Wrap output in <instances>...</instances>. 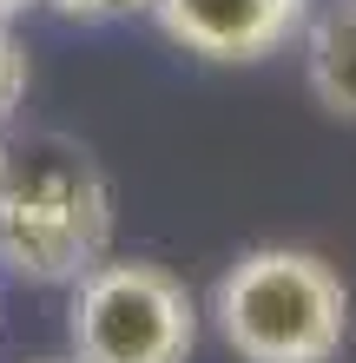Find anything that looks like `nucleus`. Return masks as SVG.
<instances>
[{"label":"nucleus","instance_id":"1","mask_svg":"<svg viewBox=\"0 0 356 363\" xmlns=\"http://www.w3.org/2000/svg\"><path fill=\"white\" fill-rule=\"evenodd\" d=\"M212 317L238 363H330L350 337V284L317 251L258 245L218 277Z\"/></svg>","mask_w":356,"mask_h":363},{"label":"nucleus","instance_id":"2","mask_svg":"<svg viewBox=\"0 0 356 363\" xmlns=\"http://www.w3.org/2000/svg\"><path fill=\"white\" fill-rule=\"evenodd\" d=\"M113 245V191L93 159L53 152L27 159L0 185V271L27 284H79Z\"/></svg>","mask_w":356,"mask_h":363},{"label":"nucleus","instance_id":"3","mask_svg":"<svg viewBox=\"0 0 356 363\" xmlns=\"http://www.w3.org/2000/svg\"><path fill=\"white\" fill-rule=\"evenodd\" d=\"M67 330L79 363H192L198 304L152 258H99L73 284Z\"/></svg>","mask_w":356,"mask_h":363},{"label":"nucleus","instance_id":"4","mask_svg":"<svg viewBox=\"0 0 356 363\" xmlns=\"http://www.w3.org/2000/svg\"><path fill=\"white\" fill-rule=\"evenodd\" d=\"M152 20L172 47L212 67H244V60L277 53L290 33H304L310 0H152Z\"/></svg>","mask_w":356,"mask_h":363},{"label":"nucleus","instance_id":"5","mask_svg":"<svg viewBox=\"0 0 356 363\" xmlns=\"http://www.w3.org/2000/svg\"><path fill=\"white\" fill-rule=\"evenodd\" d=\"M304 79L323 113L356 125V0H330L317 20H304Z\"/></svg>","mask_w":356,"mask_h":363},{"label":"nucleus","instance_id":"6","mask_svg":"<svg viewBox=\"0 0 356 363\" xmlns=\"http://www.w3.org/2000/svg\"><path fill=\"white\" fill-rule=\"evenodd\" d=\"M20 99H27V53H20V40L0 27V119H7Z\"/></svg>","mask_w":356,"mask_h":363},{"label":"nucleus","instance_id":"7","mask_svg":"<svg viewBox=\"0 0 356 363\" xmlns=\"http://www.w3.org/2000/svg\"><path fill=\"white\" fill-rule=\"evenodd\" d=\"M47 7L73 13V20H106V13H132V7H152V0H47Z\"/></svg>","mask_w":356,"mask_h":363},{"label":"nucleus","instance_id":"8","mask_svg":"<svg viewBox=\"0 0 356 363\" xmlns=\"http://www.w3.org/2000/svg\"><path fill=\"white\" fill-rule=\"evenodd\" d=\"M27 7H40V0H0V27H7L13 13H27Z\"/></svg>","mask_w":356,"mask_h":363},{"label":"nucleus","instance_id":"9","mask_svg":"<svg viewBox=\"0 0 356 363\" xmlns=\"http://www.w3.org/2000/svg\"><path fill=\"white\" fill-rule=\"evenodd\" d=\"M7 172H13V159H7V145H0V185H7Z\"/></svg>","mask_w":356,"mask_h":363},{"label":"nucleus","instance_id":"10","mask_svg":"<svg viewBox=\"0 0 356 363\" xmlns=\"http://www.w3.org/2000/svg\"><path fill=\"white\" fill-rule=\"evenodd\" d=\"M73 363H79V357H73Z\"/></svg>","mask_w":356,"mask_h":363}]
</instances>
